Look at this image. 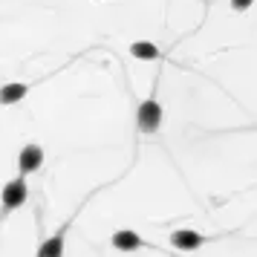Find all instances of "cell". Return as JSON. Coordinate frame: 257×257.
Returning a JSON list of instances; mask_svg holds the SVG:
<instances>
[{"instance_id": "cell-1", "label": "cell", "mask_w": 257, "mask_h": 257, "mask_svg": "<svg viewBox=\"0 0 257 257\" xmlns=\"http://www.w3.org/2000/svg\"><path fill=\"white\" fill-rule=\"evenodd\" d=\"M136 124H139L142 133H156L159 124H162V107L156 98H148L142 101L139 110H136Z\"/></svg>"}, {"instance_id": "cell-2", "label": "cell", "mask_w": 257, "mask_h": 257, "mask_svg": "<svg viewBox=\"0 0 257 257\" xmlns=\"http://www.w3.org/2000/svg\"><path fill=\"white\" fill-rule=\"evenodd\" d=\"M24 202H26V179H24V174H21L18 179L6 182V188L0 191V205L6 211H15V208H21Z\"/></svg>"}, {"instance_id": "cell-3", "label": "cell", "mask_w": 257, "mask_h": 257, "mask_svg": "<svg viewBox=\"0 0 257 257\" xmlns=\"http://www.w3.org/2000/svg\"><path fill=\"white\" fill-rule=\"evenodd\" d=\"M44 165V148L41 145H26L24 151L18 153V168H21V174H35L38 168Z\"/></svg>"}, {"instance_id": "cell-4", "label": "cell", "mask_w": 257, "mask_h": 257, "mask_svg": "<svg viewBox=\"0 0 257 257\" xmlns=\"http://www.w3.org/2000/svg\"><path fill=\"white\" fill-rule=\"evenodd\" d=\"M202 243H205V237L199 231H191V228H179V231L171 234V245L179 251H197Z\"/></svg>"}, {"instance_id": "cell-5", "label": "cell", "mask_w": 257, "mask_h": 257, "mask_svg": "<svg viewBox=\"0 0 257 257\" xmlns=\"http://www.w3.org/2000/svg\"><path fill=\"white\" fill-rule=\"evenodd\" d=\"M142 245H145V240L130 228H121L113 234V248H118V251H139Z\"/></svg>"}, {"instance_id": "cell-6", "label": "cell", "mask_w": 257, "mask_h": 257, "mask_svg": "<svg viewBox=\"0 0 257 257\" xmlns=\"http://www.w3.org/2000/svg\"><path fill=\"white\" fill-rule=\"evenodd\" d=\"M38 257H64V231L52 234L49 240H44L41 248H38Z\"/></svg>"}, {"instance_id": "cell-7", "label": "cell", "mask_w": 257, "mask_h": 257, "mask_svg": "<svg viewBox=\"0 0 257 257\" xmlns=\"http://www.w3.org/2000/svg\"><path fill=\"white\" fill-rule=\"evenodd\" d=\"M130 55L139 61H156L159 58V47L151 44V41H133L130 44Z\"/></svg>"}, {"instance_id": "cell-8", "label": "cell", "mask_w": 257, "mask_h": 257, "mask_svg": "<svg viewBox=\"0 0 257 257\" xmlns=\"http://www.w3.org/2000/svg\"><path fill=\"white\" fill-rule=\"evenodd\" d=\"M26 93H29L26 84H3V87H0V104H15V101H21Z\"/></svg>"}, {"instance_id": "cell-9", "label": "cell", "mask_w": 257, "mask_h": 257, "mask_svg": "<svg viewBox=\"0 0 257 257\" xmlns=\"http://www.w3.org/2000/svg\"><path fill=\"white\" fill-rule=\"evenodd\" d=\"M251 3L254 0H231V9L234 12H245V9H251Z\"/></svg>"}]
</instances>
